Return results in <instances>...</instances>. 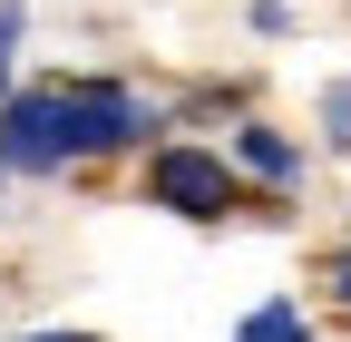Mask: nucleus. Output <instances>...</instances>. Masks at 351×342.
<instances>
[{
    "label": "nucleus",
    "instance_id": "0eeeda50",
    "mask_svg": "<svg viewBox=\"0 0 351 342\" xmlns=\"http://www.w3.org/2000/svg\"><path fill=\"white\" fill-rule=\"evenodd\" d=\"M39 342H88V332H39Z\"/></svg>",
    "mask_w": 351,
    "mask_h": 342
},
{
    "label": "nucleus",
    "instance_id": "20e7f679",
    "mask_svg": "<svg viewBox=\"0 0 351 342\" xmlns=\"http://www.w3.org/2000/svg\"><path fill=\"white\" fill-rule=\"evenodd\" d=\"M234 342H313V323H302V304H263V313H244Z\"/></svg>",
    "mask_w": 351,
    "mask_h": 342
},
{
    "label": "nucleus",
    "instance_id": "7ed1b4c3",
    "mask_svg": "<svg viewBox=\"0 0 351 342\" xmlns=\"http://www.w3.org/2000/svg\"><path fill=\"white\" fill-rule=\"evenodd\" d=\"M244 166H254V176H274V186H283L293 166H302V157H293V137H283V127H244Z\"/></svg>",
    "mask_w": 351,
    "mask_h": 342
},
{
    "label": "nucleus",
    "instance_id": "423d86ee",
    "mask_svg": "<svg viewBox=\"0 0 351 342\" xmlns=\"http://www.w3.org/2000/svg\"><path fill=\"white\" fill-rule=\"evenodd\" d=\"M10 30H20V10L0 0V89H10Z\"/></svg>",
    "mask_w": 351,
    "mask_h": 342
},
{
    "label": "nucleus",
    "instance_id": "f03ea898",
    "mask_svg": "<svg viewBox=\"0 0 351 342\" xmlns=\"http://www.w3.org/2000/svg\"><path fill=\"white\" fill-rule=\"evenodd\" d=\"M147 196L176 205V216H225V205H234V176H225V157H205V147H166L147 166Z\"/></svg>",
    "mask_w": 351,
    "mask_h": 342
},
{
    "label": "nucleus",
    "instance_id": "39448f33",
    "mask_svg": "<svg viewBox=\"0 0 351 342\" xmlns=\"http://www.w3.org/2000/svg\"><path fill=\"white\" fill-rule=\"evenodd\" d=\"M322 127H332V147H351V78H341L332 98H322Z\"/></svg>",
    "mask_w": 351,
    "mask_h": 342
},
{
    "label": "nucleus",
    "instance_id": "1a4fd4ad",
    "mask_svg": "<svg viewBox=\"0 0 351 342\" xmlns=\"http://www.w3.org/2000/svg\"><path fill=\"white\" fill-rule=\"evenodd\" d=\"M0 176H10V166H0Z\"/></svg>",
    "mask_w": 351,
    "mask_h": 342
},
{
    "label": "nucleus",
    "instance_id": "f257e3e1",
    "mask_svg": "<svg viewBox=\"0 0 351 342\" xmlns=\"http://www.w3.org/2000/svg\"><path fill=\"white\" fill-rule=\"evenodd\" d=\"M39 117H49V147L59 157H98V147H127L147 127V108L127 89H39Z\"/></svg>",
    "mask_w": 351,
    "mask_h": 342
},
{
    "label": "nucleus",
    "instance_id": "6e6552de",
    "mask_svg": "<svg viewBox=\"0 0 351 342\" xmlns=\"http://www.w3.org/2000/svg\"><path fill=\"white\" fill-rule=\"evenodd\" d=\"M341 293H351V264H341Z\"/></svg>",
    "mask_w": 351,
    "mask_h": 342
}]
</instances>
